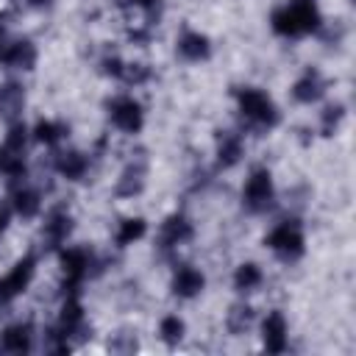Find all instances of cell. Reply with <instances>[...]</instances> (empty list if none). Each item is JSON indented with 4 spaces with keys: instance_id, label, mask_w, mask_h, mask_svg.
Wrapping results in <instances>:
<instances>
[{
    "instance_id": "6da1fadb",
    "label": "cell",
    "mask_w": 356,
    "mask_h": 356,
    "mask_svg": "<svg viewBox=\"0 0 356 356\" xmlns=\"http://www.w3.org/2000/svg\"><path fill=\"white\" fill-rule=\"evenodd\" d=\"M323 25V14L317 0H286L270 14V28L275 36L284 39H300L314 33Z\"/></svg>"
},
{
    "instance_id": "7a4b0ae2",
    "label": "cell",
    "mask_w": 356,
    "mask_h": 356,
    "mask_svg": "<svg viewBox=\"0 0 356 356\" xmlns=\"http://www.w3.org/2000/svg\"><path fill=\"white\" fill-rule=\"evenodd\" d=\"M234 100H236L239 114H242L250 125L275 128L278 120H281L278 106H275L273 97H270L264 89H259V86H239V89H234Z\"/></svg>"
},
{
    "instance_id": "3957f363",
    "label": "cell",
    "mask_w": 356,
    "mask_h": 356,
    "mask_svg": "<svg viewBox=\"0 0 356 356\" xmlns=\"http://www.w3.org/2000/svg\"><path fill=\"white\" fill-rule=\"evenodd\" d=\"M264 245L281 259V261H298L303 253H306V234H303V225L298 220H281L275 222L267 236H264Z\"/></svg>"
},
{
    "instance_id": "277c9868",
    "label": "cell",
    "mask_w": 356,
    "mask_h": 356,
    "mask_svg": "<svg viewBox=\"0 0 356 356\" xmlns=\"http://www.w3.org/2000/svg\"><path fill=\"white\" fill-rule=\"evenodd\" d=\"M275 200V184H273V172L267 167H256L250 170V175L242 184V206L253 214H261L273 206Z\"/></svg>"
},
{
    "instance_id": "5b68a950",
    "label": "cell",
    "mask_w": 356,
    "mask_h": 356,
    "mask_svg": "<svg viewBox=\"0 0 356 356\" xmlns=\"http://www.w3.org/2000/svg\"><path fill=\"white\" fill-rule=\"evenodd\" d=\"M108 120L122 134H139L145 128V106L134 95H117L108 103Z\"/></svg>"
},
{
    "instance_id": "8992f818",
    "label": "cell",
    "mask_w": 356,
    "mask_h": 356,
    "mask_svg": "<svg viewBox=\"0 0 356 356\" xmlns=\"http://www.w3.org/2000/svg\"><path fill=\"white\" fill-rule=\"evenodd\" d=\"M58 264H61V275H64V292H78V286L89 275L92 253L81 245H70V248H61Z\"/></svg>"
},
{
    "instance_id": "52a82bcc",
    "label": "cell",
    "mask_w": 356,
    "mask_h": 356,
    "mask_svg": "<svg viewBox=\"0 0 356 356\" xmlns=\"http://www.w3.org/2000/svg\"><path fill=\"white\" fill-rule=\"evenodd\" d=\"M33 275H36V259L31 253H25L22 259L14 261V267L6 275H0V303H8L17 295H22L31 286Z\"/></svg>"
},
{
    "instance_id": "ba28073f",
    "label": "cell",
    "mask_w": 356,
    "mask_h": 356,
    "mask_svg": "<svg viewBox=\"0 0 356 356\" xmlns=\"http://www.w3.org/2000/svg\"><path fill=\"white\" fill-rule=\"evenodd\" d=\"M261 342L270 353H284L289 345V323L284 317V312L273 309L267 312V317L261 320Z\"/></svg>"
},
{
    "instance_id": "9c48e42d",
    "label": "cell",
    "mask_w": 356,
    "mask_h": 356,
    "mask_svg": "<svg viewBox=\"0 0 356 356\" xmlns=\"http://www.w3.org/2000/svg\"><path fill=\"white\" fill-rule=\"evenodd\" d=\"M170 289H172L175 298L192 300V298H197V295L206 289V275H203V270H197V267H192V264H181V267L172 273Z\"/></svg>"
},
{
    "instance_id": "30bf717a",
    "label": "cell",
    "mask_w": 356,
    "mask_h": 356,
    "mask_svg": "<svg viewBox=\"0 0 356 356\" xmlns=\"http://www.w3.org/2000/svg\"><path fill=\"white\" fill-rule=\"evenodd\" d=\"M192 236H195V228H192L189 217H184V214H170V217L161 222V228H159V245H161L164 250L181 248V245H186Z\"/></svg>"
},
{
    "instance_id": "8fae6325",
    "label": "cell",
    "mask_w": 356,
    "mask_h": 356,
    "mask_svg": "<svg viewBox=\"0 0 356 356\" xmlns=\"http://www.w3.org/2000/svg\"><path fill=\"white\" fill-rule=\"evenodd\" d=\"M323 92H325V78H323V72L317 67H306L298 75V81L292 83V97L298 103H303V106L317 103L323 97Z\"/></svg>"
},
{
    "instance_id": "7c38bea8",
    "label": "cell",
    "mask_w": 356,
    "mask_h": 356,
    "mask_svg": "<svg viewBox=\"0 0 356 356\" xmlns=\"http://www.w3.org/2000/svg\"><path fill=\"white\" fill-rule=\"evenodd\" d=\"M175 50H178V56H181L184 61L197 64V61H206V58L211 56V42H209L206 33L186 28V31L175 39Z\"/></svg>"
},
{
    "instance_id": "4fadbf2b",
    "label": "cell",
    "mask_w": 356,
    "mask_h": 356,
    "mask_svg": "<svg viewBox=\"0 0 356 356\" xmlns=\"http://www.w3.org/2000/svg\"><path fill=\"white\" fill-rule=\"evenodd\" d=\"M36 58H39V53L31 39H14L6 44V50H0V61L11 70H33Z\"/></svg>"
},
{
    "instance_id": "5bb4252c",
    "label": "cell",
    "mask_w": 356,
    "mask_h": 356,
    "mask_svg": "<svg viewBox=\"0 0 356 356\" xmlns=\"http://www.w3.org/2000/svg\"><path fill=\"white\" fill-rule=\"evenodd\" d=\"M145 178H147V161L145 159H131L117 181V197H134L145 189Z\"/></svg>"
},
{
    "instance_id": "9a60e30c",
    "label": "cell",
    "mask_w": 356,
    "mask_h": 356,
    "mask_svg": "<svg viewBox=\"0 0 356 356\" xmlns=\"http://www.w3.org/2000/svg\"><path fill=\"white\" fill-rule=\"evenodd\" d=\"M33 348V331L28 323H11L0 331V350L3 353H28Z\"/></svg>"
},
{
    "instance_id": "2e32d148",
    "label": "cell",
    "mask_w": 356,
    "mask_h": 356,
    "mask_svg": "<svg viewBox=\"0 0 356 356\" xmlns=\"http://www.w3.org/2000/svg\"><path fill=\"white\" fill-rule=\"evenodd\" d=\"M70 234H72V217H70V211H64V209L50 211V217L44 220V228H42V239L50 248H64V242H67Z\"/></svg>"
},
{
    "instance_id": "e0dca14e",
    "label": "cell",
    "mask_w": 356,
    "mask_h": 356,
    "mask_svg": "<svg viewBox=\"0 0 356 356\" xmlns=\"http://www.w3.org/2000/svg\"><path fill=\"white\" fill-rule=\"evenodd\" d=\"M242 153H245V142H242L239 134H234V131H222V134L217 136L214 156H217V164H220L222 170L236 167L239 159H242Z\"/></svg>"
},
{
    "instance_id": "ac0fdd59",
    "label": "cell",
    "mask_w": 356,
    "mask_h": 356,
    "mask_svg": "<svg viewBox=\"0 0 356 356\" xmlns=\"http://www.w3.org/2000/svg\"><path fill=\"white\" fill-rule=\"evenodd\" d=\"M56 172L67 181H81L89 172V156L81 150H64L56 156Z\"/></svg>"
},
{
    "instance_id": "d6986e66",
    "label": "cell",
    "mask_w": 356,
    "mask_h": 356,
    "mask_svg": "<svg viewBox=\"0 0 356 356\" xmlns=\"http://www.w3.org/2000/svg\"><path fill=\"white\" fill-rule=\"evenodd\" d=\"M11 209H14V214H19L22 220H31V217H36L39 214V209H42V195L33 189V186H17L14 189V195H11Z\"/></svg>"
},
{
    "instance_id": "ffe728a7",
    "label": "cell",
    "mask_w": 356,
    "mask_h": 356,
    "mask_svg": "<svg viewBox=\"0 0 356 356\" xmlns=\"http://www.w3.org/2000/svg\"><path fill=\"white\" fill-rule=\"evenodd\" d=\"M67 134H70V125L67 122H61V120H39L36 125H33V131H31V136H33V142H39V145H47V147H53V145H58L61 139H67Z\"/></svg>"
},
{
    "instance_id": "44dd1931",
    "label": "cell",
    "mask_w": 356,
    "mask_h": 356,
    "mask_svg": "<svg viewBox=\"0 0 356 356\" xmlns=\"http://www.w3.org/2000/svg\"><path fill=\"white\" fill-rule=\"evenodd\" d=\"M22 103H25V92L19 83L8 81L0 86V117H8L14 122V117L22 111Z\"/></svg>"
},
{
    "instance_id": "7402d4cb",
    "label": "cell",
    "mask_w": 356,
    "mask_h": 356,
    "mask_svg": "<svg viewBox=\"0 0 356 356\" xmlns=\"http://www.w3.org/2000/svg\"><path fill=\"white\" fill-rule=\"evenodd\" d=\"M145 234H147L145 217H125V220H120V225H117L114 242H117V248H128V245L139 242Z\"/></svg>"
},
{
    "instance_id": "603a6c76",
    "label": "cell",
    "mask_w": 356,
    "mask_h": 356,
    "mask_svg": "<svg viewBox=\"0 0 356 356\" xmlns=\"http://www.w3.org/2000/svg\"><path fill=\"white\" fill-rule=\"evenodd\" d=\"M261 281H264V273L256 261H242L234 270V289L236 292H253L261 286Z\"/></svg>"
},
{
    "instance_id": "cb8c5ba5",
    "label": "cell",
    "mask_w": 356,
    "mask_h": 356,
    "mask_svg": "<svg viewBox=\"0 0 356 356\" xmlns=\"http://www.w3.org/2000/svg\"><path fill=\"white\" fill-rule=\"evenodd\" d=\"M184 334H186V323H184L178 314L161 317V323H159V337H161L167 345H178V342L184 339Z\"/></svg>"
},
{
    "instance_id": "d4e9b609",
    "label": "cell",
    "mask_w": 356,
    "mask_h": 356,
    "mask_svg": "<svg viewBox=\"0 0 356 356\" xmlns=\"http://www.w3.org/2000/svg\"><path fill=\"white\" fill-rule=\"evenodd\" d=\"M25 145H28V128H25V122H19V120H14L11 125H8V131H6V139H3V147L6 150H11V153H25Z\"/></svg>"
},
{
    "instance_id": "484cf974",
    "label": "cell",
    "mask_w": 356,
    "mask_h": 356,
    "mask_svg": "<svg viewBox=\"0 0 356 356\" xmlns=\"http://www.w3.org/2000/svg\"><path fill=\"white\" fill-rule=\"evenodd\" d=\"M250 323H253V309L250 306L239 303V306H234L228 312V328H231V334H245L250 328Z\"/></svg>"
},
{
    "instance_id": "4316f807",
    "label": "cell",
    "mask_w": 356,
    "mask_h": 356,
    "mask_svg": "<svg viewBox=\"0 0 356 356\" xmlns=\"http://www.w3.org/2000/svg\"><path fill=\"white\" fill-rule=\"evenodd\" d=\"M342 117H345V106H342V103H331V106H325V108L320 111V128H323V134L331 136V134L339 128Z\"/></svg>"
},
{
    "instance_id": "83f0119b",
    "label": "cell",
    "mask_w": 356,
    "mask_h": 356,
    "mask_svg": "<svg viewBox=\"0 0 356 356\" xmlns=\"http://www.w3.org/2000/svg\"><path fill=\"white\" fill-rule=\"evenodd\" d=\"M100 70H103V75H108V78H122V70H125V61L120 58V56H103L100 58Z\"/></svg>"
},
{
    "instance_id": "f1b7e54d",
    "label": "cell",
    "mask_w": 356,
    "mask_h": 356,
    "mask_svg": "<svg viewBox=\"0 0 356 356\" xmlns=\"http://www.w3.org/2000/svg\"><path fill=\"white\" fill-rule=\"evenodd\" d=\"M125 3L134 6V8H142V11H153L159 6V0H125Z\"/></svg>"
},
{
    "instance_id": "f546056e",
    "label": "cell",
    "mask_w": 356,
    "mask_h": 356,
    "mask_svg": "<svg viewBox=\"0 0 356 356\" xmlns=\"http://www.w3.org/2000/svg\"><path fill=\"white\" fill-rule=\"evenodd\" d=\"M8 217H11V214H8V209H6V206H0V236H3V234H6V228H8Z\"/></svg>"
},
{
    "instance_id": "4dcf8cb0",
    "label": "cell",
    "mask_w": 356,
    "mask_h": 356,
    "mask_svg": "<svg viewBox=\"0 0 356 356\" xmlns=\"http://www.w3.org/2000/svg\"><path fill=\"white\" fill-rule=\"evenodd\" d=\"M28 6H31V8H50L53 0H28Z\"/></svg>"
},
{
    "instance_id": "1f68e13d",
    "label": "cell",
    "mask_w": 356,
    "mask_h": 356,
    "mask_svg": "<svg viewBox=\"0 0 356 356\" xmlns=\"http://www.w3.org/2000/svg\"><path fill=\"white\" fill-rule=\"evenodd\" d=\"M0 159H3V147H0Z\"/></svg>"
}]
</instances>
